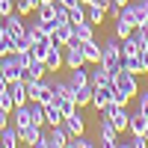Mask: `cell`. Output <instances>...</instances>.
Instances as JSON below:
<instances>
[{"instance_id": "obj_1", "label": "cell", "mask_w": 148, "mask_h": 148, "mask_svg": "<svg viewBox=\"0 0 148 148\" xmlns=\"http://www.w3.org/2000/svg\"><path fill=\"white\" fill-rule=\"evenodd\" d=\"M139 95V83H136V74L127 71V68H119L113 74V101L119 104H130V98Z\"/></svg>"}, {"instance_id": "obj_2", "label": "cell", "mask_w": 148, "mask_h": 148, "mask_svg": "<svg viewBox=\"0 0 148 148\" xmlns=\"http://www.w3.org/2000/svg\"><path fill=\"white\" fill-rule=\"evenodd\" d=\"M121 59H125V53H121V39L119 36H107L101 42V65L116 74L121 68Z\"/></svg>"}, {"instance_id": "obj_3", "label": "cell", "mask_w": 148, "mask_h": 148, "mask_svg": "<svg viewBox=\"0 0 148 148\" xmlns=\"http://www.w3.org/2000/svg\"><path fill=\"white\" fill-rule=\"evenodd\" d=\"M101 113L113 121V125L119 127V133H125L127 130V119H130V110H127V104H119V101H110Z\"/></svg>"}, {"instance_id": "obj_4", "label": "cell", "mask_w": 148, "mask_h": 148, "mask_svg": "<svg viewBox=\"0 0 148 148\" xmlns=\"http://www.w3.org/2000/svg\"><path fill=\"white\" fill-rule=\"evenodd\" d=\"M98 145H104V148H116L119 145V127L104 113H101V119H98Z\"/></svg>"}, {"instance_id": "obj_5", "label": "cell", "mask_w": 148, "mask_h": 148, "mask_svg": "<svg viewBox=\"0 0 148 148\" xmlns=\"http://www.w3.org/2000/svg\"><path fill=\"white\" fill-rule=\"evenodd\" d=\"M21 62H18V53L12 51V53H0V74L6 77V83H12V80H18L21 77Z\"/></svg>"}, {"instance_id": "obj_6", "label": "cell", "mask_w": 148, "mask_h": 148, "mask_svg": "<svg viewBox=\"0 0 148 148\" xmlns=\"http://www.w3.org/2000/svg\"><path fill=\"white\" fill-rule=\"evenodd\" d=\"M53 27H56L53 21L36 18L33 24H27V36H30V42H45V39H51V36H53Z\"/></svg>"}, {"instance_id": "obj_7", "label": "cell", "mask_w": 148, "mask_h": 148, "mask_svg": "<svg viewBox=\"0 0 148 148\" xmlns=\"http://www.w3.org/2000/svg\"><path fill=\"white\" fill-rule=\"evenodd\" d=\"M62 62H65V68H80V65H86L83 47H80V42H77V39H74L71 45H65V47H62Z\"/></svg>"}, {"instance_id": "obj_8", "label": "cell", "mask_w": 148, "mask_h": 148, "mask_svg": "<svg viewBox=\"0 0 148 148\" xmlns=\"http://www.w3.org/2000/svg\"><path fill=\"white\" fill-rule=\"evenodd\" d=\"M3 27H6V33H12V39H15V42L27 36V21H24V15H18V12L3 15Z\"/></svg>"}, {"instance_id": "obj_9", "label": "cell", "mask_w": 148, "mask_h": 148, "mask_svg": "<svg viewBox=\"0 0 148 148\" xmlns=\"http://www.w3.org/2000/svg\"><path fill=\"white\" fill-rule=\"evenodd\" d=\"M62 125H65V130H68V136H80V133H86V119H83V113H80V107L74 110L71 116L62 119Z\"/></svg>"}, {"instance_id": "obj_10", "label": "cell", "mask_w": 148, "mask_h": 148, "mask_svg": "<svg viewBox=\"0 0 148 148\" xmlns=\"http://www.w3.org/2000/svg\"><path fill=\"white\" fill-rule=\"evenodd\" d=\"M47 139H51V148H65L68 145V130H65V125L59 121V125H47Z\"/></svg>"}, {"instance_id": "obj_11", "label": "cell", "mask_w": 148, "mask_h": 148, "mask_svg": "<svg viewBox=\"0 0 148 148\" xmlns=\"http://www.w3.org/2000/svg\"><path fill=\"white\" fill-rule=\"evenodd\" d=\"M113 101V83H104V86H95V92H92V107L101 113V110Z\"/></svg>"}, {"instance_id": "obj_12", "label": "cell", "mask_w": 148, "mask_h": 148, "mask_svg": "<svg viewBox=\"0 0 148 148\" xmlns=\"http://www.w3.org/2000/svg\"><path fill=\"white\" fill-rule=\"evenodd\" d=\"M145 45H148V42L136 33V27H133V33L121 39V53H125V56H127V53H142V47H145Z\"/></svg>"}, {"instance_id": "obj_13", "label": "cell", "mask_w": 148, "mask_h": 148, "mask_svg": "<svg viewBox=\"0 0 148 148\" xmlns=\"http://www.w3.org/2000/svg\"><path fill=\"white\" fill-rule=\"evenodd\" d=\"M53 42H56L59 47H65V45L74 42V24H71V21L56 24V27H53Z\"/></svg>"}, {"instance_id": "obj_14", "label": "cell", "mask_w": 148, "mask_h": 148, "mask_svg": "<svg viewBox=\"0 0 148 148\" xmlns=\"http://www.w3.org/2000/svg\"><path fill=\"white\" fill-rule=\"evenodd\" d=\"M121 68L133 71L136 77H139V74H148V65H145V56L142 53H127L125 59H121Z\"/></svg>"}, {"instance_id": "obj_15", "label": "cell", "mask_w": 148, "mask_h": 148, "mask_svg": "<svg viewBox=\"0 0 148 148\" xmlns=\"http://www.w3.org/2000/svg\"><path fill=\"white\" fill-rule=\"evenodd\" d=\"M47 74V65L42 62V59H30V65L21 68V80H39Z\"/></svg>"}, {"instance_id": "obj_16", "label": "cell", "mask_w": 148, "mask_h": 148, "mask_svg": "<svg viewBox=\"0 0 148 148\" xmlns=\"http://www.w3.org/2000/svg\"><path fill=\"white\" fill-rule=\"evenodd\" d=\"M21 145V136H18V125H9L6 127H0V148H15Z\"/></svg>"}, {"instance_id": "obj_17", "label": "cell", "mask_w": 148, "mask_h": 148, "mask_svg": "<svg viewBox=\"0 0 148 148\" xmlns=\"http://www.w3.org/2000/svg\"><path fill=\"white\" fill-rule=\"evenodd\" d=\"M80 47H83L86 65H95V62H101V45H98V39H86V42H80Z\"/></svg>"}, {"instance_id": "obj_18", "label": "cell", "mask_w": 148, "mask_h": 148, "mask_svg": "<svg viewBox=\"0 0 148 148\" xmlns=\"http://www.w3.org/2000/svg\"><path fill=\"white\" fill-rule=\"evenodd\" d=\"M68 86H71V89L74 92H77L80 89V86H86V83H89V68H86V65H80V68H68Z\"/></svg>"}, {"instance_id": "obj_19", "label": "cell", "mask_w": 148, "mask_h": 148, "mask_svg": "<svg viewBox=\"0 0 148 148\" xmlns=\"http://www.w3.org/2000/svg\"><path fill=\"white\" fill-rule=\"evenodd\" d=\"M89 83L92 86H104V83H113V71H107L101 62H95L89 68Z\"/></svg>"}, {"instance_id": "obj_20", "label": "cell", "mask_w": 148, "mask_h": 148, "mask_svg": "<svg viewBox=\"0 0 148 148\" xmlns=\"http://www.w3.org/2000/svg\"><path fill=\"white\" fill-rule=\"evenodd\" d=\"M42 133H45V127H42V125H24V127H18L21 142H27V145H36V142L42 139Z\"/></svg>"}, {"instance_id": "obj_21", "label": "cell", "mask_w": 148, "mask_h": 148, "mask_svg": "<svg viewBox=\"0 0 148 148\" xmlns=\"http://www.w3.org/2000/svg\"><path fill=\"white\" fill-rule=\"evenodd\" d=\"M45 65H47V71H59V68H65V62H62V47H59L56 42L51 45V51H47Z\"/></svg>"}, {"instance_id": "obj_22", "label": "cell", "mask_w": 148, "mask_h": 148, "mask_svg": "<svg viewBox=\"0 0 148 148\" xmlns=\"http://www.w3.org/2000/svg\"><path fill=\"white\" fill-rule=\"evenodd\" d=\"M145 125H148V116L136 107V110L130 113V119H127V130H130V133H142V136H145Z\"/></svg>"}, {"instance_id": "obj_23", "label": "cell", "mask_w": 148, "mask_h": 148, "mask_svg": "<svg viewBox=\"0 0 148 148\" xmlns=\"http://www.w3.org/2000/svg\"><path fill=\"white\" fill-rule=\"evenodd\" d=\"M9 95H12V101H15V107H21V104L30 101V98H27V83H24L21 77L9 83Z\"/></svg>"}, {"instance_id": "obj_24", "label": "cell", "mask_w": 148, "mask_h": 148, "mask_svg": "<svg viewBox=\"0 0 148 148\" xmlns=\"http://www.w3.org/2000/svg\"><path fill=\"white\" fill-rule=\"evenodd\" d=\"M74 39H77V42L95 39V24H89V21H77V24H74Z\"/></svg>"}, {"instance_id": "obj_25", "label": "cell", "mask_w": 148, "mask_h": 148, "mask_svg": "<svg viewBox=\"0 0 148 148\" xmlns=\"http://www.w3.org/2000/svg\"><path fill=\"white\" fill-rule=\"evenodd\" d=\"M104 18H107V9L101 3H86V21L89 24H101Z\"/></svg>"}, {"instance_id": "obj_26", "label": "cell", "mask_w": 148, "mask_h": 148, "mask_svg": "<svg viewBox=\"0 0 148 148\" xmlns=\"http://www.w3.org/2000/svg\"><path fill=\"white\" fill-rule=\"evenodd\" d=\"M27 107H30V121H33V125H47V121H45V104L42 101H27Z\"/></svg>"}, {"instance_id": "obj_27", "label": "cell", "mask_w": 148, "mask_h": 148, "mask_svg": "<svg viewBox=\"0 0 148 148\" xmlns=\"http://www.w3.org/2000/svg\"><path fill=\"white\" fill-rule=\"evenodd\" d=\"M12 125H18V127L33 125V121H30V107H27V104H21V107L12 110Z\"/></svg>"}, {"instance_id": "obj_28", "label": "cell", "mask_w": 148, "mask_h": 148, "mask_svg": "<svg viewBox=\"0 0 148 148\" xmlns=\"http://www.w3.org/2000/svg\"><path fill=\"white\" fill-rule=\"evenodd\" d=\"M92 92H95V86H92V83L80 86V89L74 92V101H77V107H89V104H92Z\"/></svg>"}, {"instance_id": "obj_29", "label": "cell", "mask_w": 148, "mask_h": 148, "mask_svg": "<svg viewBox=\"0 0 148 148\" xmlns=\"http://www.w3.org/2000/svg\"><path fill=\"white\" fill-rule=\"evenodd\" d=\"M65 116H62V110L56 107V101H51V104H45V121L47 125H59Z\"/></svg>"}, {"instance_id": "obj_30", "label": "cell", "mask_w": 148, "mask_h": 148, "mask_svg": "<svg viewBox=\"0 0 148 148\" xmlns=\"http://www.w3.org/2000/svg\"><path fill=\"white\" fill-rule=\"evenodd\" d=\"M95 145H98V139L80 133V136H68V145H65V148H95Z\"/></svg>"}, {"instance_id": "obj_31", "label": "cell", "mask_w": 148, "mask_h": 148, "mask_svg": "<svg viewBox=\"0 0 148 148\" xmlns=\"http://www.w3.org/2000/svg\"><path fill=\"white\" fill-rule=\"evenodd\" d=\"M12 51H18L15 39H12V33H6V27L0 24V53H12Z\"/></svg>"}, {"instance_id": "obj_32", "label": "cell", "mask_w": 148, "mask_h": 148, "mask_svg": "<svg viewBox=\"0 0 148 148\" xmlns=\"http://www.w3.org/2000/svg\"><path fill=\"white\" fill-rule=\"evenodd\" d=\"M39 3H42V0H15V12L27 18L30 12H36V9H39Z\"/></svg>"}, {"instance_id": "obj_33", "label": "cell", "mask_w": 148, "mask_h": 148, "mask_svg": "<svg viewBox=\"0 0 148 148\" xmlns=\"http://www.w3.org/2000/svg\"><path fill=\"white\" fill-rule=\"evenodd\" d=\"M113 24H116V36H119V39H125V36H130V33H133V24H127L121 15H119Z\"/></svg>"}, {"instance_id": "obj_34", "label": "cell", "mask_w": 148, "mask_h": 148, "mask_svg": "<svg viewBox=\"0 0 148 148\" xmlns=\"http://www.w3.org/2000/svg\"><path fill=\"white\" fill-rule=\"evenodd\" d=\"M68 21L77 24V21H86V3H77L74 9H68Z\"/></svg>"}, {"instance_id": "obj_35", "label": "cell", "mask_w": 148, "mask_h": 148, "mask_svg": "<svg viewBox=\"0 0 148 148\" xmlns=\"http://www.w3.org/2000/svg\"><path fill=\"white\" fill-rule=\"evenodd\" d=\"M0 110H6L9 116H12V110H15V101H12V95H9V86L0 92Z\"/></svg>"}, {"instance_id": "obj_36", "label": "cell", "mask_w": 148, "mask_h": 148, "mask_svg": "<svg viewBox=\"0 0 148 148\" xmlns=\"http://www.w3.org/2000/svg\"><path fill=\"white\" fill-rule=\"evenodd\" d=\"M53 21H56V24H65V21H68V9H65L62 3H56V15H53Z\"/></svg>"}, {"instance_id": "obj_37", "label": "cell", "mask_w": 148, "mask_h": 148, "mask_svg": "<svg viewBox=\"0 0 148 148\" xmlns=\"http://www.w3.org/2000/svg\"><path fill=\"white\" fill-rule=\"evenodd\" d=\"M119 15H121V6H119V3H110V6H107V18H113V21H116Z\"/></svg>"}, {"instance_id": "obj_38", "label": "cell", "mask_w": 148, "mask_h": 148, "mask_svg": "<svg viewBox=\"0 0 148 148\" xmlns=\"http://www.w3.org/2000/svg\"><path fill=\"white\" fill-rule=\"evenodd\" d=\"M139 110L148 116V89H142V92H139Z\"/></svg>"}, {"instance_id": "obj_39", "label": "cell", "mask_w": 148, "mask_h": 148, "mask_svg": "<svg viewBox=\"0 0 148 148\" xmlns=\"http://www.w3.org/2000/svg\"><path fill=\"white\" fill-rule=\"evenodd\" d=\"M136 33L142 36V39H145V42H148V21H142V24H139V27H136Z\"/></svg>"}, {"instance_id": "obj_40", "label": "cell", "mask_w": 148, "mask_h": 148, "mask_svg": "<svg viewBox=\"0 0 148 148\" xmlns=\"http://www.w3.org/2000/svg\"><path fill=\"white\" fill-rule=\"evenodd\" d=\"M9 121H12V116L6 113V110H0V127H6V125H9Z\"/></svg>"}, {"instance_id": "obj_41", "label": "cell", "mask_w": 148, "mask_h": 148, "mask_svg": "<svg viewBox=\"0 0 148 148\" xmlns=\"http://www.w3.org/2000/svg\"><path fill=\"white\" fill-rule=\"evenodd\" d=\"M56 3H62L65 9H74V6H77V3H83V0H56Z\"/></svg>"}, {"instance_id": "obj_42", "label": "cell", "mask_w": 148, "mask_h": 148, "mask_svg": "<svg viewBox=\"0 0 148 148\" xmlns=\"http://www.w3.org/2000/svg\"><path fill=\"white\" fill-rule=\"evenodd\" d=\"M92 3H101V6H104V9H107V6H110V3H113V0H92Z\"/></svg>"}, {"instance_id": "obj_43", "label": "cell", "mask_w": 148, "mask_h": 148, "mask_svg": "<svg viewBox=\"0 0 148 148\" xmlns=\"http://www.w3.org/2000/svg\"><path fill=\"white\" fill-rule=\"evenodd\" d=\"M113 3H119V6H125V3H130V0H113Z\"/></svg>"}, {"instance_id": "obj_44", "label": "cell", "mask_w": 148, "mask_h": 148, "mask_svg": "<svg viewBox=\"0 0 148 148\" xmlns=\"http://www.w3.org/2000/svg\"><path fill=\"white\" fill-rule=\"evenodd\" d=\"M145 139H148V125H145Z\"/></svg>"}, {"instance_id": "obj_45", "label": "cell", "mask_w": 148, "mask_h": 148, "mask_svg": "<svg viewBox=\"0 0 148 148\" xmlns=\"http://www.w3.org/2000/svg\"><path fill=\"white\" fill-rule=\"evenodd\" d=\"M83 3H92V0H83Z\"/></svg>"}, {"instance_id": "obj_46", "label": "cell", "mask_w": 148, "mask_h": 148, "mask_svg": "<svg viewBox=\"0 0 148 148\" xmlns=\"http://www.w3.org/2000/svg\"><path fill=\"white\" fill-rule=\"evenodd\" d=\"M0 24H3V15H0Z\"/></svg>"}]
</instances>
